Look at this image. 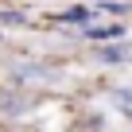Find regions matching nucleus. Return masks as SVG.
<instances>
[{
	"label": "nucleus",
	"mask_w": 132,
	"mask_h": 132,
	"mask_svg": "<svg viewBox=\"0 0 132 132\" xmlns=\"http://www.w3.org/2000/svg\"><path fill=\"white\" fill-rule=\"evenodd\" d=\"M97 16H101L97 8H89V4H74V8H66V12L58 16V23H78V27H89Z\"/></svg>",
	"instance_id": "1"
},
{
	"label": "nucleus",
	"mask_w": 132,
	"mask_h": 132,
	"mask_svg": "<svg viewBox=\"0 0 132 132\" xmlns=\"http://www.w3.org/2000/svg\"><path fill=\"white\" fill-rule=\"evenodd\" d=\"M120 35H124L120 23H105V27H93V23H89V27H86V39H120Z\"/></svg>",
	"instance_id": "2"
},
{
	"label": "nucleus",
	"mask_w": 132,
	"mask_h": 132,
	"mask_svg": "<svg viewBox=\"0 0 132 132\" xmlns=\"http://www.w3.org/2000/svg\"><path fill=\"white\" fill-rule=\"evenodd\" d=\"M97 54H101L105 62H128V58H132V47H101Z\"/></svg>",
	"instance_id": "3"
},
{
	"label": "nucleus",
	"mask_w": 132,
	"mask_h": 132,
	"mask_svg": "<svg viewBox=\"0 0 132 132\" xmlns=\"http://www.w3.org/2000/svg\"><path fill=\"white\" fill-rule=\"evenodd\" d=\"M97 12H105V16H124V12H128V4H117V0H105V4H97Z\"/></svg>",
	"instance_id": "4"
}]
</instances>
